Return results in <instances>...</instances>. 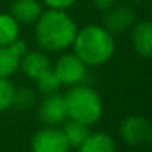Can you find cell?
<instances>
[{
  "instance_id": "cell-8",
  "label": "cell",
  "mask_w": 152,
  "mask_h": 152,
  "mask_svg": "<svg viewBox=\"0 0 152 152\" xmlns=\"http://www.w3.org/2000/svg\"><path fill=\"white\" fill-rule=\"evenodd\" d=\"M27 52L24 40H15L11 45L0 46V78H11L20 69L23 55Z\"/></svg>"
},
{
  "instance_id": "cell-3",
  "label": "cell",
  "mask_w": 152,
  "mask_h": 152,
  "mask_svg": "<svg viewBox=\"0 0 152 152\" xmlns=\"http://www.w3.org/2000/svg\"><path fill=\"white\" fill-rule=\"evenodd\" d=\"M64 100L70 119H75L90 127L99 122V119L102 118V99L90 87H85L82 84L70 87V90L64 94Z\"/></svg>"
},
{
  "instance_id": "cell-13",
  "label": "cell",
  "mask_w": 152,
  "mask_h": 152,
  "mask_svg": "<svg viewBox=\"0 0 152 152\" xmlns=\"http://www.w3.org/2000/svg\"><path fill=\"white\" fill-rule=\"evenodd\" d=\"M79 152H115V142L107 133H90L79 146Z\"/></svg>"
},
{
  "instance_id": "cell-14",
  "label": "cell",
  "mask_w": 152,
  "mask_h": 152,
  "mask_svg": "<svg viewBox=\"0 0 152 152\" xmlns=\"http://www.w3.org/2000/svg\"><path fill=\"white\" fill-rule=\"evenodd\" d=\"M63 124H64V127H63L61 131H63L69 146H72V148H79L91 133L88 125L78 122L75 119H69V121L66 119Z\"/></svg>"
},
{
  "instance_id": "cell-16",
  "label": "cell",
  "mask_w": 152,
  "mask_h": 152,
  "mask_svg": "<svg viewBox=\"0 0 152 152\" xmlns=\"http://www.w3.org/2000/svg\"><path fill=\"white\" fill-rule=\"evenodd\" d=\"M36 81H37V90L43 96H49V94L58 93V90L63 85L60 82V79H58V76L55 75V72L52 69H49L48 72H45L42 76H39Z\"/></svg>"
},
{
  "instance_id": "cell-9",
  "label": "cell",
  "mask_w": 152,
  "mask_h": 152,
  "mask_svg": "<svg viewBox=\"0 0 152 152\" xmlns=\"http://www.w3.org/2000/svg\"><path fill=\"white\" fill-rule=\"evenodd\" d=\"M136 21V15L134 11L130 6H113L110 11L106 12L104 17V28L110 33V34H121L125 33L128 28H131L134 26Z\"/></svg>"
},
{
  "instance_id": "cell-1",
  "label": "cell",
  "mask_w": 152,
  "mask_h": 152,
  "mask_svg": "<svg viewBox=\"0 0 152 152\" xmlns=\"http://www.w3.org/2000/svg\"><path fill=\"white\" fill-rule=\"evenodd\" d=\"M36 24V42L49 52L64 51L72 46L78 31L76 23L66 11L48 9L43 11Z\"/></svg>"
},
{
  "instance_id": "cell-6",
  "label": "cell",
  "mask_w": 152,
  "mask_h": 152,
  "mask_svg": "<svg viewBox=\"0 0 152 152\" xmlns=\"http://www.w3.org/2000/svg\"><path fill=\"white\" fill-rule=\"evenodd\" d=\"M69 148L63 131L55 127L39 130L31 140V152H69Z\"/></svg>"
},
{
  "instance_id": "cell-10",
  "label": "cell",
  "mask_w": 152,
  "mask_h": 152,
  "mask_svg": "<svg viewBox=\"0 0 152 152\" xmlns=\"http://www.w3.org/2000/svg\"><path fill=\"white\" fill-rule=\"evenodd\" d=\"M20 67L27 78L37 79L39 76H42L45 72H48L51 69V61L40 51H31V52L27 51L21 58Z\"/></svg>"
},
{
  "instance_id": "cell-2",
  "label": "cell",
  "mask_w": 152,
  "mask_h": 152,
  "mask_svg": "<svg viewBox=\"0 0 152 152\" xmlns=\"http://www.w3.org/2000/svg\"><path fill=\"white\" fill-rule=\"evenodd\" d=\"M72 46L87 66H100L112 58L115 37L103 26H87L76 31Z\"/></svg>"
},
{
  "instance_id": "cell-5",
  "label": "cell",
  "mask_w": 152,
  "mask_h": 152,
  "mask_svg": "<svg viewBox=\"0 0 152 152\" xmlns=\"http://www.w3.org/2000/svg\"><path fill=\"white\" fill-rule=\"evenodd\" d=\"M52 70L58 76L60 82L63 85H69V87L79 85L87 78V64L75 52L61 55L57 60L55 67Z\"/></svg>"
},
{
  "instance_id": "cell-20",
  "label": "cell",
  "mask_w": 152,
  "mask_h": 152,
  "mask_svg": "<svg viewBox=\"0 0 152 152\" xmlns=\"http://www.w3.org/2000/svg\"><path fill=\"white\" fill-rule=\"evenodd\" d=\"M93 5L102 11V12H107L110 11L113 6H116V0H93Z\"/></svg>"
},
{
  "instance_id": "cell-12",
  "label": "cell",
  "mask_w": 152,
  "mask_h": 152,
  "mask_svg": "<svg viewBox=\"0 0 152 152\" xmlns=\"http://www.w3.org/2000/svg\"><path fill=\"white\" fill-rule=\"evenodd\" d=\"M131 43L134 51L143 57L149 58L152 54V26L149 21H140L133 27L131 31Z\"/></svg>"
},
{
  "instance_id": "cell-19",
  "label": "cell",
  "mask_w": 152,
  "mask_h": 152,
  "mask_svg": "<svg viewBox=\"0 0 152 152\" xmlns=\"http://www.w3.org/2000/svg\"><path fill=\"white\" fill-rule=\"evenodd\" d=\"M42 2L49 8V9H58V11H66L70 6L75 5L76 0H42Z\"/></svg>"
},
{
  "instance_id": "cell-11",
  "label": "cell",
  "mask_w": 152,
  "mask_h": 152,
  "mask_svg": "<svg viewBox=\"0 0 152 152\" xmlns=\"http://www.w3.org/2000/svg\"><path fill=\"white\" fill-rule=\"evenodd\" d=\"M42 12L43 8L39 0H15L11 9V15L17 20V23L24 26L36 23Z\"/></svg>"
},
{
  "instance_id": "cell-15",
  "label": "cell",
  "mask_w": 152,
  "mask_h": 152,
  "mask_svg": "<svg viewBox=\"0 0 152 152\" xmlns=\"http://www.w3.org/2000/svg\"><path fill=\"white\" fill-rule=\"evenodd\" d=\"M20 24L11 14H0V46H6L18 40Z\"/></svg>"
},
{
  "instance_id": "cell-4",
  "label": "cell",
  "mask_w": 152,
  "mask_h": 152,
  "mask_svg": "<svg viewBox=\"0 0 152 152\" xmlns=\"http://www.w3.org/2000/svg\"><path fill=\"white\" fill-rule=\"evenodd\" d=\"M119 134L125 143L134 148H142L149 145L152 140V125L148 118L131 115L121 122Z\"/></svg>"
},
{
  "instance_id": "cell-18",
  "label": "cell",
  "mask_w": 152,
  "mask_h": 152,
  "mask_svg": "<svg viewBox=\"0 0 152 152\" xmlns=\"http://www.w3.org/2000/svg\"><path fill=\"white\" fill-rule=\"evenodd\" d=\"M15 87L9 78H0V112L12 107Z\"/></svg>"
},
{
  "instance_id": "cell-7",
  "label": "cell",
  "mask_w": 152,
  "mask_h": 152,
  "mask_svg": "<svg viewBox=\"0 0 152 152\" xmlns=\"http://www.w3.org/2000/svg\"><path fill=\"white\" fill-rule=\"evenodd\" d=\"M39 118L43 124H46L49 127L63 124L69 118L64 96H61L58 93L45 96V99L42 100V103L39 106Z\"/></svg>"
},
{
  "instance_id": "cell-17",
  "label": "cell",
  "mask_w": 152,
  "mask_h": 152,
  "mask_svg": "<svg viewBox=\"0 0 152 152\" xmlns=\"http://www.w3.org/2000/svg\"><path fill=\"white\" fill-rule=\"evenodd\" d=\"M36 96L34 91L30 88H15V94H14V100H12V107H15L17 110H28L33 104H34Z\"/></svg>"
}]
</instances>
